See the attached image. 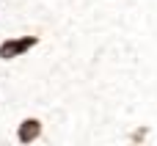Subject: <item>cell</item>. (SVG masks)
I'll list each match as a JSON object with an SVG mask.
<instances>
[{
    "instance_id": "6da1fadb",
    "label": "cell",
    "mask_w": 157,
    "mask_h": 146,
    "mask_svg": "<svg viewBox=\"0 0 157 146\" xmlns=\"http://www.w3.org/2000/svg\"><path fill=\"white\" fill-rule=\"evenodd\" d=\"M41 33H33V30H25V33H6L0 36V61L3 63H11L17 58H25L30 52H36L41 47Z\"/></svg>"
},
{
    "instance_id": "7a4b0ae2",
    "label": "cell",
    "mask_w": 157,
    "mask_h": 146,
    "mask_svg": "<svg viewBox=\"0 0 157 146\" xmlns=\"http://www.w3.org/2000/svg\"><path fill=\"white\" fill-rule=\"evenodd\" d=\"M44 135V121L36 113H22L14 121V144L17 146H33Z\"/></svg>"
},
{
    "instance_id": "3957f363",
    "label": "cell",
    "mask_w": 157,
    "mask_h": 146,
    "mask_svg": "<svg viewBox=\"0 0 157 146\" xmlns=\"http://www.w3.org/2000/svg\"><path fill=\"white\" fill-rule=\"evenodd\" d=\"M152 124H146V121H141V124H132L130 130H127V146H146L152 141Z\"/></svg>"
}]
</instances>
